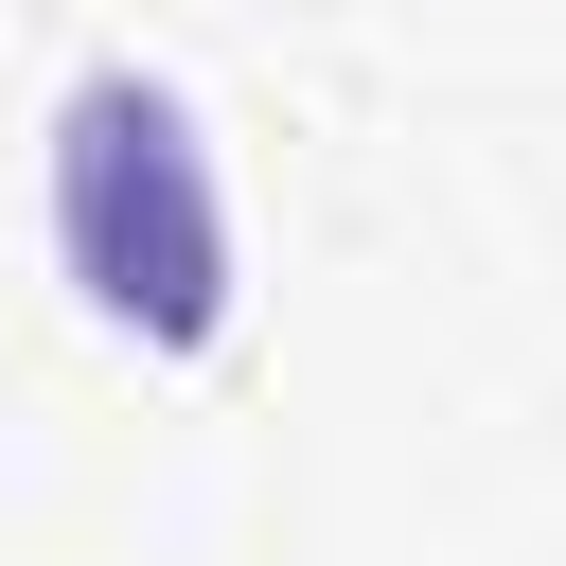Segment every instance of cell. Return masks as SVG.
<instances>
[{
  "label": "cell",
  "instance_id": "1",
  "mask_svg": "<svg viewBox=\"0 0 566 566\" xmlns=\"http://www.w3.org/2000/svg\"><path fill=\"white\" fill-rule=\"evenodd\" d=\"M53 265L88 283L106 336L142 354H195L230 318V195H212V142L177 88L142 71H88L53 106Z\"/></svg>",
  "mask_w": 566,
  "mask_h": 566
}]
</instances>
